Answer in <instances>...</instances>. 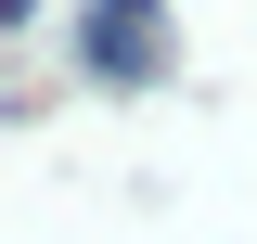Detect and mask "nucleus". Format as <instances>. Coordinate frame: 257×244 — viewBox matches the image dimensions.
Listing matches in <instances>:
<instances>
[{
    "mask_svg": "<svg viewBox=\"0 0 257 244\" xmlns=\"http://www.w3.org/2000/svg\"><path fill=\"white\" fill-rule=\"evenodd\" d=\"M26 13H39V0H0V26H26Z\"/></svg>",
    "mask_w": 257,
    "mask_h": 244,
    "instance_id": "f03ea898",
    "label": "nucleus"
},
{
    "mask_svg": "<svg viewBox=\"0 0 257 244\" xmlns=\"http://www.w3.org/2000/svg\"><path fill=\"white\" fill-rule=\"evenodd\" d=\"M167 52H180V39H167V0H90V13H77V64H90L103 90H155Z\"/></svg>",
    "mask_w": 257,
    "mask_h": 244,
    "instance_id": "f257e3e1",
    "label": "nucleus"
}]
</instances>
